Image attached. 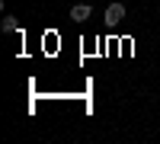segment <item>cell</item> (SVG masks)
I'll list each match as a JSON object with an SVG mask.
<instances>
[{
    "mask_svg": "<svg viewBox=\"0 0 160 144\" xmlns=\"http://www.w3.org/2000/svg\"><path fill=\"white\" fill-rule=\"evenodd\" d=\"M125 16H128L125 3H109V7H106V22H109V26H118Z\"/></svg>",
    "mask_w": 160,
    "mask_h": 144,
    "instance_id": "obj_1",
    "label": "cell"
},
{
    "mask_svg": "<svg viewBox=\"0 0 160 144\" xmlns=\"http://www.w3.org/2000/svg\"><path fill=\"white\" fill-rule=\"evenodd\" d=\"M90 16H93V7H90V3H77V7H71V19L83 22V19H90Z\"/></svg>",
    "mask_w": 160,
    "mask_h": 144,
    "instance_id": "obj_2",
    "label": "cell"
},
{
    "mask_svg": "<svg viewBox=\"0 0 160 144\" xmlns=\"http://www.w3.org/2000/svg\"><path fill=\"white\" fill-rule=\"evenodd\" d=\"M0 26H3V32H19V22L13 19V16H3V22H0Z\"/></svg>",
    "mask_w": 160,
    "mask_h": 144,
    "instance_id": "obj_3",
    "label": "cell"
},
{
    "mask_svg": "<svg viewBox=\"0 0 160 144\" xmlns=\"http://www.w3.org/2000/svg\"><path fill=\"white\" fill-rule=\"evenodd\" d=\"M157 10H160V7H157Z\"/></svg>",
    "mask_w": 160,
    "mask_h": 144,
    "instance_id": "obj_4",
    "label": "cell"
}]
</instances>
